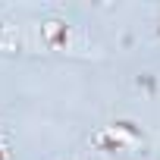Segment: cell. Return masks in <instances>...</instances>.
I'll return each mask as SVG.
<instances>
[{"label":"cell","mask_w":160,"mask_h":160,"mask_svg":"<svg viewBox=\"0 0 160 160\" xmlns=\"http://www.w3.org/2000/svg\"><path fill=\"white\" fill-rule=\"evenodd\" d=\"M38 38L47 50H75L78 41H82V35H78V28L60 16H50L38 25Z\"/></svg>","instance_id":"obj_1"},{"label":"cell","mask_w":160,"mask_h":160,"mask_svg":"<svg viewBox=\"0 0 160 160\" xmlns=\"http://www.w3.org/2000/svg\"><path fill=\"white\" fill-rule=\"evenodd\" d=\"M91 148L101 151V154H119V151H129L132 144H129L122 135H116L110 126H101V129L91 135Z\"/></svg>","instance_id":"obj_2"},{"label":"cell","mask_w":160,"mask_h":160,"mask_svg":"<svg viewBox=\"0 0 160 160\" xmlns=\"http://www.w3.org/2000/svg\"><path fill=\"white\" fill-rule=\"evenodd\" d=\"M110 129H113L116 135H122V138H126L129 144L141 141V129H138V126H135L132 119H126V116H122V119H113V122H110Z\"/></svg>","instance_id":"obj_3"},{"label":"cell","mask_w":160,"mask_h":160,"mask_svg":"<svg viewBox=\"0 0 160 160\" xmlns=\"http://www.w3.org/2000/svg\"><path fill=\"white\" fill-rule=\"evenodd\" d=\"M19 47V35H16V25L0 19V50H16Z\"/></svg>","instance_id":"obj_4"},{"label":"cell","mask_w":160,"mask_h":160,"mask_svg":"<svg viewBox=\"0 0 160 160\" xmlns=\"http://www.w3.org/2000/svg\"><path fill=\"white\" fill-rule=\"evenodd\" d=\"M0 160H13V151H10V141L0 138Z\"/></svg>","instance_id":"obj_5"},{"label":"cell","mask_w":160,"mask_h":160,"mask_svg":"<svg viewBox=\"0 0 160 160\" xmlns=\"http://www.w3.org/2000/svg\"><path fill=\"white\" fill-rule=\"evenodd\" d=\"M154 35H157V38H160V19H157V25H154Z\"/></svg>","instance_id":"obj_6"},{"label":"cell","mask_w":160,"mask_h":160,"mask_svg":"<svg viewBox=\"0 0 160 160\" xmlns=\"http://www.w3.org/2000/svg\"><path fill=\"white\" fill-rule=\"evenodd\" d=\"M63 160H75V157H63Z\"/></svg>","instance_id":"obj_7"},{"label":"cell","mask_w":160,"mask_h":160,"mask_svg":"<svg viewBox=\"0 0 160 160\" xmlns=\"http://www.w3.org/2000/svg\"><path fill=\"white\" fill-rule=\"evenodd\" d=\"M0 138H3V132H0Z\"/></svg>","instance_id":"obj_8"}]
</instances>
